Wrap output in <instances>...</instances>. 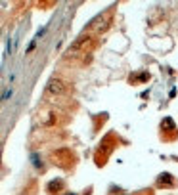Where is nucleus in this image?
I'll list each match as a JSON object with an SVG mask.
<instances>
[{"label": "nucleus", "mask_w": 178, "mask_h": 195, "mask_svg": "<svg viewBox=\"0 0 178 195\" xmlns=\"http://www.w3.org/2000/svg\"><path fill=\"white\" fill-rule=\"evenodd\" d=\"M31 159H33V163H35V167H37V168H40V161H38V155H37V153H35V155H33Z\"/></svg>", "instance_id": "nucleus-7"}, {"label": "nucleus", "mask_w": 178, "mask_h": 195, "mask_svg": "<svg viewBox=\"0 0 178 195\" xmlns=\"http://www.w3.org/2000/svg\"><path fill=\"white\" fill-rule=\"evenodd\" d=\"M12 94H13V90H12V88H8V90H4V94H2V102H6V99H8V98L12 96Z\"/></svg>", "instance_id": "nucleus-5"}, {"label": "nucleus", "mask_w": 178, "mask_h": 195, "mask_svg": "<svg viewBox=\"0 0 178 195\" xmlns=\"http://www.w3.org/2000/svg\"><path fill=\"white\" fill-rule=\"evenodd\" d=\"M35 46H37V38H33V40H31L29 48H27V54H29V52H33V50H35Z\"/></svg>", "instance_id": "nucleus-6"}, {"label": "nucleus", "mask_w": 178, "mask_h": 195, "mask_svg": "<svg viewBox=\"0 0 178 195\" xmlns=\"http://www.w3.org/2000/svg\"><path fill=\"white\" fill-rule=\"evenodd\" d=\"M136 82H146V81H149V73H140V77L138 78H134Z\"/></svg>", "instance_id": "nucleus-4"}, {"label": "nucleus", "mask_w": 178, "mask_h": 195, "mask_svg": "<svg viewBox=\"0 0 178 195\" xmlns=\"http://www.w3.org/2000/svg\"><path fill=\"white\" fill-rule=\"evenodd\" d=\"M63 195H77V193H63Z\"/></svg>", "instance_id": "nucleus-8"}, {"label": "nucleus", "mask_w": 178, "mask_h": 195, "mask_svg": "<svg viewBox=\"0 0 178 195\" xmlns=\"http://www.w3.org/2000/svg\"><path fill=\"white\" fill-rule=\"evenodd\" d=\"M46 90H48L50 94H63V90H65V82L60 81V78H54V81L48 82Z\"/></svg>", "instance_id": "nucleus-1"}, {"label": "nucleus", "mask_w": 178, "mask_h": 195, "mask_svg": "<svg viewBox=\"0 0 178 195\" xmlns=\"http://www.w3.org/2000/svg\"><path fill=\"white\" fill-rule=\"evenodd\" d=\"M161 128H163V130H173V128H174V121L170 119V117L163 119V122H161Z\"/></svg>", "instance_id": "nucleus-2"}, {"label": "nucleus", "mask_w": 178, "mask_h": 195, "mask_svg": "<svg viewBox=\"0 0 178 195\" xmlns=\"http://www.w3.org/2000/svg\"><path fill=\"white\" fill-rule=\"evenodd\" d=\"M60 187H61V182H60V180H54V182H50V184H48V191H50V193H54V191H58Z\"/></svg>", "instance_id": "nucleus-3"}]
</instances>
